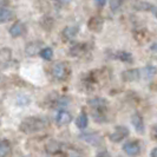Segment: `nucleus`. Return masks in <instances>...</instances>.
<instances>
[{"mask_svg":"<svg viewBox=\"0 0 157 157\" xmlns=\"http://www.w3.org/2000/svg\"><path fill=\"white\" fill-rule=\"evenodd\" d=\"M47 126V122L40 117H27L20 123V131L24 134H36L44 130Z\"/></svg>","mask_w":157,"mask_h":157,"instance_id":"f257e3e1","label":"nucleus"},{"mask_svg":"<svg viewBox=\"0 0 157 157\" xmlns=\"http://www.w3.org/2000/svg\"><path fill=\"white\" fill-rule=\"evenodd\" d=\"M51 75L56 80H65L70 75V66L67 63H57L51 67Z\"/></svg>","mask_w":157,"mask_h":157,"instance_id":"f03ea898","label":"nucleus"},{"mask_svg":"<svg viewBox=\"0 0 157 157\" xmlns=\"http://www.w3.org/2000/svg\"><path fill=\"white\" fill-rule=\"evenodd\" d=\"M123 150L129 156H138L140 152H141V144L138 141H129L123 145Z\"/></svg>","mask_w":157,"mask_h":157,"instance_id":"7ed1b4c3","label":"nucleus"},{"mask_svg":"<svg viewBox=\"0 0 157 157\" xmlns=\"http://www.w3.org/2000/svg\"><path fill=\"white\" fill-rule=\"evenodd\" d=\"M129 136V129L126 128V126H116L115 128V130H113V132L110 135V140L112 142H115V143H118V142H121L122 140H124L125 137Z\"/></svg>","mask_w":157,"mask_h":157,"instance_id":"20e7f679","label":"nucleus"},{"mask_svg":"<svg viewBox=\"0 0 157 157\" xmlns=\"http://www.w3.org/2000/svg\"><path fill=\"white\" fill-rule=\"evenodd\" d=\"M71 121H72V116H71V113L69 111L59 110L57 112V115H56V122H57L58 125H67Z\"/></svg>","mask_w":157,"mask_h":157,"instance_id":"39448f33","label":"nucleus"},{"mask_svg":"<svg viewBox=\"0 0 157 157\" xmlns=\"http://www.w3.org/2000/svg\"><path fill=\"white\" fill-rule=\"evenodd\" d=\"M25 32H26V26L21 21H17L10 27V34L14 38L21 37L23 34H25Z\"/></svg>","mask_w":157,"mask_h":157,"instance_id":"423d86ee","label":"nucleus"},{"mask_svg":"<svg viewBox=\"0 0 157 157\" xmlns=\"http://www.w3.org/2000/svg\"><path fill=\"white\" fill-rule=\"evenodd\" d=\"M104 26V20L101 17H92L90 20H89V24H87V27L91 30L92 32H101Z\"/></svg>","mask_w":157,"mask_h":157,"instance_id":"0eeeda50","label":"nucleus"},{"mask_svg":"<svg viewBox=\"0 0 157 157\" xmlns=\"http://www.w3.org/2000/svg\"><path fill=\"white\" fill-rule=\"evenodd\" d=\"M78 26H67V27H65L63 32H62V39H63V41H67V40L73 39L78 34Z\"/></svg>","mask_w":157,"mask_h":157,"instance_id":"6e6552de","label":"nucleus"},{"mask_svg":"<svg viewBox=\"0 0 157 157\" xmlns=\"http://www.w3.org/2000/svg\"><path fill=\"white\" fill-rule=\"evenodd\" d=\"M141 76V72L138 69H131V70H126L122 73V79L124 82H135L138 80Z\"/></svg>","mask_w":157,"mask_h":157,"instance_id":"1a4fd4ad","label":"nucleus"},{"mask_svg":"<svg viewBox=\"0 0 157 157\" xmlns=\"http://www.w3.org/2000/svg\"><path fill=\"white\" fill-rule=\"evenodd\" d=\"M131 123L134 125L135 130L138 134H143L144 132V122H143V118H142L140 113H134L131 116Z\"/></svg>","mask_w":157,"mask_h":157,"instance_id":"9d476101","label":"nucleus"},{"mask_svg":"<svg viewBox=\"0 0 157 157\" xmlns=\"http://www.w3.org/2000/svg\"><path fill=\"white\" fill-rule=\"evenodd\" d=\"M84 52H85V45L82 44V43H76V44H73V45L70 47V51H69L70 56H72V57H79V56L83 55Z\"/></svg>","mask_w":157,"mask_h":157,"instance_id":"9b49d317","label":"nucleus"},{"mask_svg":"<svg viewBox=\"0 0 157 157\" xmlns=\"http://www.w3.org/2000/svg\"><path fill=\"white\" fill-rule=\"evenodd\" d=\"M12 58V51L11 48L4 47L0 50V64L1 65H6Z\"/></svg>","mask_w":157,"mask_h":157,"instance_id":"f8f14e48","label":"nucleus"},{"mask_svg":"<svg viewBox=\"0 0 157 157\" xmlns=\"http://www.w3.org/2000/svg\"><path fill=\"white\" fill-rule=\"evenodd\" d=\"M14 18V13L7 8H0V24L7 23Z\"/></svg>","mask_w":157,"mask_h":157,"instance_id":"ddd939ff","label":"nucleus"},{"mask_svg":"<svg viewBox=\"0 0 157 157\" xmlns=\"http://www.w3.org/2000/svg\"><path fill=\"white\" fill-rule=\"evenodd\" d=\"M40 47H41V43H40V41L30 43V44L26 46V55H29V56L37 55V52L40 50Z\"/></svg>","mask_w":157,"mask_h":157,"instance_id":"4468645a","label":"nucleus"},{"mask_svg":"<svg viewBox=\"0 0 157 157\" xmlns=\"http://www.w3.org/2000/svg\"><path fill=\"white\" fill-rule=\"evenodd\" d=\"M87 123H89V119H87L86 113L84 111H82L79 113V116L77 117V119H76V124H77L79 129H85L87 126Z\"/></svg>","mask_w":157,"mask_h":157,"instance_id":"2eb2a0df","label":"nucleus"},{"mask_svg":"<svg viewBox=\"0 0 157 157\" xmlns=\"http://www.w3.org/2000/svg\"><path fill=\"white\" fill-rule=\"evenodd\" d=\"M116 58L121 62H124V63H132V55L126 52V51H119L116 53Z\"/></svg>","mask_w":157,"mask_h":157,"instance_id":"dca6fc26","label":"nucleus"},{"mask_svg":"<svg viewBox=\"0 0 157 157\" xmlns=\"http://www.w3.org/2000/svg\"><path fill=\"white\" fill-rule=\"evenodd\" d=\"M11 151V144L8 141H0V157H6Z\"/></svg>","mask_w":157,"mask_h":157,"instance_id":"f3484780","label":"nucleus"},{"mask_svg":"<svg viewBox=\"0 0 157 157\" xmlns=\"http://www.w3.org/2000/svg\"><path fill=\"white\" fill-rule=\"evenodd\" d=\"M134 6L136 10H141V11H151L152 10V5L147 2V1H137L134 2Z\"/></svg>","mask_w":157,"mask_h":157,"instance_id":"a211bd4d","label":"nucleus"},{"mask_svg":"<svg viewBox=\"0 0 157 157\" xmlns=\"http://www.w3.org/2000/svg\"><path fill=\"white\" fill-rule=\"evenodd\" d=\"M40 57L45 60H51L53 57V50L51 47H45L40 51Z\"/></svg>","mask_w":157,"mask_h":157,"instance_id":"6ab92c4d","label":"nucleus"},{"mask_svg":"<svg viewBox=\"0 0 157 157\" xmlns=\"http://www.w3.org/2000/svg\"><path fill=\"white\" fill-rule=\"evenodd\" d=\"M124 0H110V8L112 11H116L121 7V5L123 4Z\"/></svg>","mask_w":157,"mask_h":157,"instance_id":"aec40b11","label":"nucleus"},{"mask_svg":"<svg viewBox=\"0 0 157 157\" xmlns=\"http://www.w3.org/2000/svg\"><path fill=\"white\" fill-rule=\"evenodd\" d=\"M144 72H145L147 77H151V76H154V75L156 73V69L152 67V66H147V67L144 69Z\"/></svg>","mask_w":157,"mask_h":157,"instance_id":"412c9836","label":"nucleus"},{"mask_svg":"<svg viewBox=\"0 0 157 157\" xmlns=\"http://www.w3.org/2000/svg\"><path fill=\"white\" fill-rule=\"evenodd\" d=\"M94 1H96V4H97L98 6H104L105 2H106V0H94Z\"/></svg>","mask_w":157,"mask_h":157,"instance_id":"4be33fe9","label":"nucleus"},{"mask_svg":"<svg viewBox=\"0 0 157 157\" xmlns=\"http://www.w3.org/2000/svg\"><path fill=\"white\" fill-rule=\"evenodd\" d=\"M150 50H151L152 52H157V43H155V44H152V45L150 46Z\"/></svg>","mask_w":157,"mask_h":157,"instance_id":"5701e85b","label":"nucleus"},{"mask_svg":"<svg viewBox=\"0 0 157 157\" xmlns=\"http://www.w3.org/2000/svg\"><path fill=\"white\" fill-rule=\"evenodd\" d=\"M150 156H151V157H157V148H155V149H152V151H151V154H150Z\"/></svg>","mask_w":157,"mask_h":157,"instance_id":"b1692460","label":"nucleus"},{"mask_svg":"<svg viewBox=\"0 0 157 157\" xmlns=\"http://www.w3.org/2000/svg\"><path fill=\"white\" fill-rule=\"evenodd\" d=\"M56 1H58V2H62V4H67V2H70L71 0H56Z\"/></svg>","mask_w":157,"mask_h":157,"instance_id":"393cba45","label":"nucleus"},{"mask_svg":"<svg viewBox=\"0 0 157 157\" xmlns=\"http://www.w3.org/2000/svg\"><path fill=\"white\" fill-rule=\"evenodd\" d=\"M155 136H156V138H157V126H156V129H155Z\"/></svg>","mask_w":157,"mask_h":157,"instance_id":"a878e982","label":"nucleus"}]
</instances>
